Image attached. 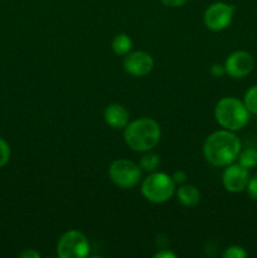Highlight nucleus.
Wrapping results in <instances>:
<instances>
[{
  "mask_svg": "<svg viewBox=\"0 0 257 258\" xmlns=\"http://www.w3.org/2000/svg\"><path fill=\"white\" fill-rule=\"evenodd\" d=\"M242 150V143L234 131L223 128L211 134L203 145V155L211 165L226 168L234 163Z\"/></svg>",
  "mask_w": 257,
  "mask_h": 258,
  "instance_id": "f257e3e1",
  "label": "nucleus"
},
{
  "mask_svg": "<svg viewBox=\"0 0 257 258\" xmlns=\"http://www.w3.org/2000/svg\"><path fill=\"white\" fill-rule=\"evenodd\" d=\"M161 138L160 125L149 117L128 122L123 133V140L131 150L146 153L155 148Z\"/></svg>",
  "mask_w": 257,
  "mask_h": 258,
  "instance_id": "f03ea898",
  "label": "nucleus"
},
{
  "mask_svg": "<svg viewBox=\"0 0 257 258\" xmlns=\"http://www.w3.org/2000/svg\"><path fill=\"white\" fill-rule=\"evenodd\" d=\"M248 110L243 101L236 97H223L218 101L214 108V117L219 126L229 131L243 128L249 121Z\"/></svg>",
  "mask_w": 257,
  "mask_h": 258,
  "instance_id": "7ed1b4c3",
  "label": "nucleus"
},
{
  "mask_svg": "<svg viewBox=\"0 0 257 258\" xmlns=\"http://www.w3.org/2000/svg\"><path fill=\"white\" fill-rule=\"evenodd\" d=\"M141 193L151 203H165L175 193V183L168 174L154 171L141 184Z\"/></svg>",
  "mask_w": 257,
  "mask_h": 258,
  "instance_id": "20e7f679",
  "label": "nucleus"
},
{
  "mask_svg": "<svg viewBox=\"0 0 257 258\" xmlns=\"http://www.w3.org/2000/svg\"><path fill=\"white\" fill-rule=\"evenodd\" d=\"M108 175L112 183L121 189H131L141 179L140 165L127 159L115 160L108 168Z\"/></svg>",
  "mask_w": 257,
  "mask_h": 258,
  "instance_id": "39448f33",
  "label": "nucleus"
},
{
  "mask_svg": "<svg viewBox=\"0 0 257 258\" xmlns=\"http://www.w3.org/2000/svg\"><path fill=\"white\" fill-rule=\"evenodd\" d=\"M57 253L60 258H85L90 254V242L82 232L72 229L62 234Z\"/></svg>",
  "mask_w": 257,
  "mask_h": 258,
  "instance_id": "423d86ee",
  "label": "nucleus"
},
{
  "mask_svg": "<svg viewBox=\"0 0 257 258\" xmlns=\"http://www.w3.org/2000/svg\"><path fill=\"white\" fill-rule=\"evenodd\" d=\"M236 7L223 2H217L209 5L204 12V24L209 30L221 32L229 27L233 19Z\"/></svg>",
  "mask_w": 257,
  "mask_h": 258,
  "instance_id": "0eeeda50",
  "label": "nucleus"
},
{
  "mask_svg": "<svg viewBox=\"0 0 257 258\" xmlns=\"http://www.w3.org/2000/svg\"><path fill=\"white\" fill-rule=\"evenodd\" d=\"M254 67V60L251 53L246 50H236L231 53L224 63L226 75L234 80L244 78L252 72Z\"/></svg>",
  "mask_w": 257,
  "mask_h": 258,
  "instance_id": "6e6552de",
  "label": "nucleus"
},
{
  "mask_svg": "<svg viewBox=\"0 0 257 258\" xmlns=\"http://www.w3.org/2000/svg\"><path fill=\"white\" fill-rule=\"evenodd\" d=\"M249 180L248 169L237 164H229L222 174V183L224 189L229 193H241L246 190Z\"/></svg>",
  "mask_w": 257,
  "mask_h": 258,
  "instance_id": "1a4fd4ad",
  "label": "nucleus"
},
{
  "mask_svg": "<svg viewBox=\"0 0 257 258\" xmlns=\"http://www.w3.org/2000/svg\"><path fill=\"white\" fill-rule=\"evenodd\" d=\"M154 68V59L149 53L144 50L128 53L123 59V70L134 77H144L149 75Z\"/></svg>",
  "mask_w": 257,
  "mask_h": 258,
  "instance_id": "9d476101",
  "label": "nucleus"
},
{
  "mask_svg": "<svg viewBox=\"0 0 257 258\" xmlns=\"http://www.w3.org/2000/svg\"><path fill=\"white\" fill-rule=\"evenodd\" d=\"M103 118L110 127L120 130V128H125L127 126L128 121H130V113L122 105L112 103L105 108Z\"/></svg>",
  "mask_w": 257,
  "mask_h": 258,
  "instance_id": "9b49d317",
  "label": "nucleus"
},
{
  "mask_svg": "<svg viewBox=\"0 0 257 258\" xmlns=\"http://www.w3.org/2000/svg\"><path fill=\"white\" fill-rule=\"evenodd\" d=\"M176 198L180 202L181 206L193 208V207L198 206L201 202V191L191 184H185V185L179 186L178 191H176Z\"/></svg>",
  "mask_w": 257,
  "mask_h": 258,
  "instance_id": "f8f14e48",
  "label": "nucleus"
},
{
  "mask_svg": "<svg viewBox=\"0 0 257 258\" xmlns=\"http://www.w3.org/2000/svg\"><path fill=\"white\" fill-rule=\"evenodd\" d=\"M131 48H133V40H131L130 35L125 34V33L115 35L112 40V50L116 55L125 57L126 54L130 53Z\"/></svg>",
  "mask_w": 257,
  "mask_h": 258,
  "instance_id": "ddd939ff",
  "label": "nucleus"
},
{
  "mask_svg": "<svg viewBox=\"0 0 257 258\" xmlns=\"http://www.w3.org/2000/svg\"><path fill=\"white\" fill-rule=\"evenodd\" d=\"M237 159H238L239 165L251 170L257 166V149L247 148L244 150H241Z\"/></svg>",
  "mask_w": 257,
  "mask_h": 258,
  "instance_id": "4468645a",
  "label": "nucleus"
},
{
  "mask_svg": "<svg viewBox=\"0 0 257 258\" xmlns=\"http://www.w3.org/2000/svg\"><path fill=\"white\" fill-rule=\"evenodd\" d=\"M159 165H160V156L155 153L146 151L145 155H143V158L140 159L141 170L148 171V173H154L158 170Z\"/></svg>",
  "mask_w": 257,
  "mask_h": 258,
  "instance_id": "2eb2a0df",
  "label": "nucleus"
},
{
  "mask_svg": "<svg viewBox=\"0 0 257 258\" xmlns=\"http://www.w3.org/2000/svg\"><path fill=\"white\" fill-rule=\"evenodd\" d=\"M243 103L249 113L257 115V85L251 86L246 91L243 97Z\"/></svg>",
  "mask_w": 257,
  "mask_h": 258,
  "instance_id": "dca6fc26",
  "label": "nucleus"
},
{
  "mask_svg": "<svg viewBox=\"0 0 257 258\" xmlns=\"http://www.w3.org/2000/svg\"><path fill=\"white\" fill-rule=\"evenodd\" d=\"M248 254H247L246 249L241 246H237V244L227 247L223 253H222L223 258H246Z\"/></svg>",
  "mask_w": 257,
  "mask_h": 258,
  "instance_id": "f3484780",
  "label": "nucleus"
},
{
  "mask_svg": "<svg viewBox=\"0 0 257 258\" xmlns=\"http://www.w3.org/2000/svg\"><path fill=\"white\" fill-rule=\"evenodd\" d=\"M10 155H12V150H10L9 144L0 139V169L4 168L9 163Z\"/></svg>",
  "mask_w": 257,
  "mask_h": 258,
  "instance_id": "a211bd4d",
  "label": "nucleus"
},
{
  "mask_svg": "<svg viewBox=\"0 0 257 258\" xmlns=\"http://www.w3.org/2000/svg\"><path fill=\"white\" fill-rule=\"evenodd\" d=\"M246 191L249 198L253 199V201H257V174L253 176H249Z\"/></svg>",
  "mask_w": 257,
  "mask_h": 258,
  "instance_id": "6ab92c4d",
  "label": "nucleus"
},
{
  "mask_svg": "<svg viewBox=\"0 0 257 258\" xmlns=\"http://www.w3.org/2000/svg\"><path fill=\"white\" fill-rule=\"evenodd\" d=\"M209 72H211V75L213 76V77H216V78L222 77L223 75H226L224 64L222 66V64H219V63H214V64L211 67V71H209Z\"/></svg>",
  "mask_w": 257,
  "mask_h": 258,
  "instance_id": "aec40b11",
  "label": "nucleus"
},
{
  "mask_svg": "<svg viewBox=\"0 0 257 258\" xmlns=\"http://www.w3.org/2000/svg\"><path fill=\"white\" fill-rule=\"evenodd\" d=\"M171 178H173V180H174V183L175 184H183L184 181L186 180V173L185 171H183V170H178V171H175V173L173 174V176H171Z\"/></svg>",
  "mask_w": 257,
  "mask_h": 258,
  "instance_id": "412c9836",
  "label": "nucleus"
},
{
  "mask_svg": "<svg viewBox=\"0 0 257 258\" xmlns=\"http://www.w3.org/2000/svg\"><path fill=\"white\" fill-rule=\"evenodd\" d=\"M163 4H165L166 7L169 8H179V7H183L184 4L189 2V0H161Z\"/></svg>",
  "mask_w": 257,
  "mask_h": 258,
  "instance_id": "4be33fe9",
  "label": "nucleus"
},
{
  "mask_svg": "<svg viewBox=\"0 0 257 258\" xmlns=\"http://www.w3.org/2000/svg\"><path fill=\"white\" fill-rule=\"evenodd\" d=\"M20 257L22 258H39L40 254H39V252H37L35 249L29 248V249H25V251H23L22 253H20Z\"/></svg>",
  "mask_w": 257,
  "mask_h": 258,
  "instance_id": "5701e85b",
  "label": "nucleus"
},
{
  "mask_svg": "<svg viewBox=\"0 0 257 258\" xmlns=\"http://www.w3.org/2000/svg\"><path fill=\"white\" fill-rule=\"evenodd\" d=\"M154 258H176V254L173 253V252L164 249V251H160L158 252V253L154 254Z\"/></svg>",
  "mask_w": 257,
  "mask_h": 258,
  "instance_id": "b1692460",
  "label": "nucleus"
}]
</instances>
